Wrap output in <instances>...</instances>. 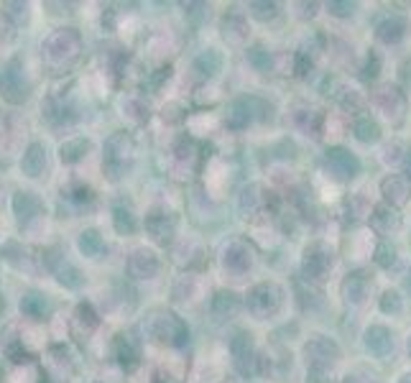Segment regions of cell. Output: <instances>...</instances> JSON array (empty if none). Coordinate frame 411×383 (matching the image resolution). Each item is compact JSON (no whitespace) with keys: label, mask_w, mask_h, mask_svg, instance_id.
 <instances>
[{"label":"cell","mask_w":411,"mask_h":383,"mask_svg":"<svg viewBox=\"0 0 411 383\" xmlns=\"http://www.w3.org/2000/svg\"><path fill=\"white\" fill-rule=\"evenodd\" d=\"M41 210V202L36 199L31 192H21V195L16 197V212L21 220H28V217H34L36 212Z\"/></svg>","instance_id":"6da1fadb"},{"label":"cell","mask_w":411,"mask_h":383,"mask_svg":"<svg viewBox=\"0 0 411 383\" xmlns=\"http://www.w3.org/2000/svg\"><path fill=\"white\" fill-rule=\"evenodd\" d=\"M118 217H115V223H118V230H133V217H131V212L128 210H118Z\"/></svg>","instance_id":"52a82bcc"},{"label":"cell","mask_w":411,"mask_h":383,"mask_svg":"<svg viewBox=\"0 0 411 383\" xmlns=\"http://www.w3.org/2000/svg\"><path fill=\"white\" fill-rule=\"evenodd\" d=\"M23 169H26L28 177H38L41 169H44V149L41 146H31L28 153L23 156Z\"/></svg>","instance_id":"7a4b0ae2"},{"label":"cell","mask_w":411,"mask_h":383,"mask_svg":"<svg viewBox=\"0 0 411 383\" xmlns=\"http://www.w3.org/2000/svg\"><path fill=\"white\" fill-rule=\"evenodd\" d=\"M357 135L363 138V141H373L375 135H378V128L373 123H368V120H360L357 123Z\"/></svg>","instance_id":"8992f818"},{"label":"cell","mask_w":411,"mask_h":383,"mask_svg":"<svg viewBox=\"0 0 411 383\" xmlns=\"http://www.w3.org/2000/svg\"><path fill=\"white\" fill-rule=\"evenodd\" d=\"M330 159H332V161H337L340 166L345 169V177H353V174H355L357 161H355V159H350V156H348L345 151H330Z\"/></svg>","instance_id":"5b68a950"},{"label":"cell","mask_w":411,"mask_h":383,"mask_svg":"<svg viewBox=\"0 0 411 383\" xmlns=\"http://www.w3.org/2000/svg\"><path fill=\"white\" fill-rule=\"evenodd\" d=\"M80 248L87 253V256H95V253H100V248H102V241H100L98 232H85L80 241Z\"/></svg>","instance_id":"277c9868"},{"label":"cell","mask_w":411,"mask_h":383,"mask_svg":"<svg viewBox=\"0 0 411 383\" xmlns=\"http://www.w3.org/2000/svg\"><path fill=\"white\" fill-rule=\"evenodd\" d=\"M21 309L26 314H31V317H38V314L46 312V299L41 294H28L23 302H21Z\"/></svg>","instance_id":"3957f363"}]
</instances>
